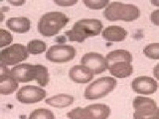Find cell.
<instances>
[{
	"label": "cell",
	"instance_id": "obj_1",
	"mask_svg": "<svg viewBox=\"0 0 159 119\" xmlns=\"http://www.w3.org/2000/svg\"><path fill=\"white\" fill-rule=\"evenodd\" d=\"M103 27L100 20L85 19L75 23L72 29L65 33L70 41L81 42L88 37L99 35Z\"/></svg>",
	"mask_w": 159,
	"mask_h": 119
},
{
	"label": "cell",
	"instance_id": "obj_2",
	"mask_svg": "<svg viewBox=\"0 0 159 119\" xmlns=\"http://www.w3.org/2000/svg\"><path fill=\"white\" fill-rule=\"evenodd\" d=\"M70 19L64 13L52 11L43 15L38 23V30L46 37L54 36L65 27Z\"/></svg>",
	"mask_w": 159,
	"mask_h": 119
},
{
	"label": "cell",
	"instance_id": "obj_3",
	"mask_svg": "<svg viewBox=\"0 0 159 119\" xmlns=\"http://www.w3.org/2000/svg\"><path fill=\"white\" fill-rule=\"evenodd\" d=\"M103 16L111 22L119 20L133 21L140 16V10L137 6L119 2L111 3L103 11Z\"/></svg>",
	"mask_w": 159,
	"mask_h": 119
},
{
	"label": "cell",
	"instance_id": "obj_4",
	"mask_svg": "<svg viewBox=\"0 0 159 119\" xmlns=\"http://www.w3.org/2000/svg\"><path fill=\"white\" fill-rule=\"evenodd\" d=\"M111 113L109 106L102 103L87 105L84 108L77 107L66 114L70 119H107Z\"/></svg>",
	"mask_w": 159,
	"mask_h": 119
},
{
	"label": "cell",
	"instance_id": "obj_5",
	"mask_svg": "<svg viewBox=\"0 0 159 119\" xmlns=\"http://www.w3.org/2000/svg\"><path fill=\"white\" fill-rule=\"evenodd\" d=\"M117 84L116 79L113 77L108 76L100 77L87 86L84 96L89 100L103 98L113 90Z\"/></svg>",
	"mask_w": 159,
	"mask_h": 119
},
{
	"label": "cell",
	"instance_id": "obj_6",
	"mask_svg": "<svg viewBox=\"0 0 159 119\" xmlns=\"http://www.w3.org/2000/svg\"><path fill=\"white\" fill-rule=\"evenodd\" d=\"M135 112L134 119H155L159 117V108L153 99L138 96L133 102Z\"/></svg>",
	"mask_w": 159,
	"mask_h": 119
},
{
	"label": "cell",
	"instance_id": "obj_7",
	"mask_svg": "<svg viewBox=\"0 0 159 119\" xmlns=\"http://www.w3.org/2000/svg\"><path fill=\"white\" fill-rule=\"evenodd\" d=\"M29 57L25 46L14 44L2 50L0 54V61L5 65H13L25 60Z\"/></svg>",
	"mask_w": 159,
	"mask_h": 119
},
{
	"label": "cell",
	"instance_id": "obj_8",
	"mask_svg": "<svg viewBox=\"0 0 159 119\" xmlns=\"http://www.w3.org/2000/svg\"><path fill=\"white\" fill-rule=\"evenodd\" d=\"M77 51L69 45L58 44L52 46L46 54V59L53 63H66L74 58Z\"/></svg>",
	"mask_w": 159,
	"mask_h": 119
},
{
	"label": "cell",
	"instance_id": "obj_9",
	"mask_svg": "<svg viewBox=\"0 0 159 119\" xmlns=\"http://www.w3.org/2000/svg\"><path fill=\"white\" fill-rule=\"evenodd\" d=\"M47 92L41 87L34 85L23 86L16 94V98L19 102L31 104L40 102L47 96Z\"/></svg>",
	"mask_w": 159,
	"mask_h": 119
},
{
	"label": "cell",
	"instance_id": "obj_10",
	"mask_svg": "<svg viewBox=\"0 0 159 119\" xmlns=\"http://www.w3.org/2000/svg\"><path fill=\"white\" fill-rule=\"evenodd\" d=\"M80 64L88 68L93 75L101 73L107 69L103 55L94 52L84 55L80 60Z\"/></svg>",
	"mask_w": 159,
	"mask_h": 119
},
{
	"label": "cell",
	"instance_id": "obj_11",
	"mask_svg": "<svg viewBox=\"0 0 159 119\" xmlns=\"http://www.w3.org/2000/svg\"><path fill=\"white\" fill-rule=\"evenodd\" d=\"M10 75L19 82H30L36 80L37 67L30 64H21L11 69Z\"/></svg>",
	"mask_w": 159,
	"mask_h": 119
},
{
	"label": "cell",
	"instance_id": "obj_12",
	"mask_svg": "<svg viewBox=\"0 0 159 119\" xmlns=\"http://www.w3.org/2000/svg\"><path fill=\"white\" fill-rule=\"evenodd\" d=\"M132 88L137 93L149 95L154 93L158 88L157 81L152 77L147 76H140L133 80Z\"/></svg>",
	"mask_w": 159,
	"mask_h": 119
},
{
	"label": "cell",
	"instance_id": "obj_13",
	"mask_svg": "<svg viewBox=\"0 0 159 119\" xmlns=\"http://www.w3.org/2000/svg\"><path fill=\"white\" fill-rule=\"evenodd\" d=\"M107 69L112 76L119 78L129 77L133 73V66L131 63L125 60H118L108 65Z\"/></svg>",
	"mask_w": 159,
	"mask_h": 119
},
{
	"label": "cell",
	"instance_id": "obj_14",
	"mask_svg": "<svg viewBox=\"0 0 159 119\" xmlns=\"http://www.w3.org/2000/svg\"><path fill=\"white\" fill-rule=\"evenodd\" d=\"M69 76L71 80L80 83H88L94 78V75L88 68L82 65L74 66L70 69Z\"/></svg>",
	"mask_w": 159,
	"mask_h": 119
},
{
	"label": "cell",
	"instance_id": "obj_15",
	"mask_svg": "<svg viewBox=\"0 0 159 119\" xmlns=\"http://www.w3.org/2000/svg\"><path fill=\"white\" fill-rule=\"evenodd\" d=\"M128 33L120 26H111L106 28L102 33V37L109 42H121L125 39Z\"/></svg>",
	"mask_w": 159,
	"mask_h": 119
},
{
	"label": "cell",
	"instance_id": "obj_16",
	"mask_svg": "<svg viewBox=\"0 0 159 119\" xmlns=\"http://www.w3.org/2000/svg\"><path fill=\"white\" fill-rule=\"evenodd\" d=\"M30 20L25 17H12L6 21V26L11 31L25 33L30 29Z\"/></svg>",
	"mask_w": 159,
	"mask_h": 119
},
{
	"label": "cell",
	"instance_id": "obj_17",
	"mask_svg": "<svg viewBox=\"0 0 159 119\" xmlns=\"http://www.w3.org/2000/svg\"><path fill=\"white\" fill-rule=\"evenodd\" d=\"M19 86V82L10 74L0 75V93L8 95L13 93Z\"/></svg>",
	"mask_w": 159,
	"mask_h": 119
},
{
	"label": "cell",
	"instance_id": "obj_18",
	"mask_svg": "<svg viewBox=\"0 0 159 119\" xmlns=\"http://www.w3.org/2000/svg\"><path fill=\"white\" fill-rule=\"evenodd\" d=\"M74 100V98L73 96L61 94L46 99L45 102L47 104L54 107L64 108L73 104Z\"/></svg>",
	"mask_w": 159,
	"mask_h": 119
},
{
	"label": "cell",
	"instance_id": "obj_19",
	"mask_svg": "<svg viewBox=\"0 0 159 119\" xmlns=\"http://www.w3.org/2000/svg\"><path fill=\"white\" fill-rule=\"evenodd\" d=\"M106 67L112 63L117 60H123L132 62V55L130 52L126 50H117L110 52L106 57Z\"/></svg>",
	"mask_w": 159,
	"mask_h": 119
},
{
	"label": "cell",
	"instance_id": "obj_20",
	"mask_svg": "<svg viewBox=\"0 0 159 119\" xmlns=\"http://www.w3.org/2000/svg\"><path fill=\"white\" fill-rule=\"evenodd\" d=\"M46 43L40 40H33L28 43L27 49L29 54L36 55L42 54L47 49Z\"/></svg>",
	"mask_w": 159,
	"mask_h": 119
},
{
	"label": "cell",
	"instance_id": "obj_21",
	"mask_svg": "<svg viewBox=\"0 0 159 119\" xmlns=\"http://www.w3.org/2000/svg\"><path fill=\"white\" fill-rule=\"evenodd\" d=\"M28 119H55V116L53 112L50 109L40 108L32 111Z\"/></svg>",
	"mask_w": 159,
	"mask_h": 119
},
{
	"label": "cell",
	"instance_id": "obj_22",
	"mask_svg": "<svg viewBox=\"0 0 159 119\" xmlns=\"http://www.w3.org/2000/svg\"><path fill=\"white\" fill-rule=\"evenodd\" d=\"M36 66L37 67L36 80L41 86H46L48 85L50 80L48 69L41 64H36Z\"/></svg>",
	"mask_w": 159,
	"mask_h": 119
},
{
	"label": "cell",
	"instance_id": "obj_23",
	"mask_svg": "<svg viewBox=\"0 0 159 119\" xmlns=\"http://www.w3.org/2000/svg\"><path fill=\"white\" fill-rule=\"evenodd\" d=\"M146 57L153 60H159V43H151L147 45L143 50Z\"/></svg>",
	"mask_w": 159,
	"mask_h": 119
},
{
	"label": "cell",
	"instance_id": "obj_24",
	"mask_svg": "<svg viewBox=\"0 0 159 119\" xmlns=\"http://www.w3.org/2000/svg\"><path fill=\"white\" fill-rule=\"evenodd\" d=\"M87 7L89 9H94V10H98L101 9L107 6L109 1L107 0H101V1H87L84 0L83 1Z\"/></svg>",
	"mask_w": 159,
	"mask_h": 119
},
{
	"label": "cell",
	"instance_id": "obj_25",
	"mask_svg": "<svg viewBox=\"0 0 159 119\" xmlns=\"http://www.w3.org/2000/svg\"><path fill=\"white\" fill-rule=\"evenodd\" d=\"M0 34H1V44H0L1 48L9 45L13 41V37L9 31L1 29H0Z\"/></svg>",
	"mask_w": 159,
	"mask_h": 119
},
{
	"label": "cell",
	"instance_id": "obj_26",
	"mask_svg": "<svg viewBox=\"0 0 159 119\" xmlns=\"http://www.w3.org/2000/svg\"><path fill=\"white\" fill-rule=\"evenodd\" d=\"M150 20L154 24L159 26V9L154 10L152 12Z\"/></svg>",
	"mask_w": 159,
	"mask_h": 119
},
{
	"label": "cell",
	"instance_id": "obj_27",
	"mask_svg": "<svg viewBox=\"0 0 159 119\" xmlns=\"http://www.w3.org/2000/svg\"><path fill=\"white\" fill-rule=\"evenodd\" d=\"M54 2L59 6H69L76 4L77 1H54Z\"/></svg>",
	"mask_w": 159,
	"mask_h": 119
},
{
	"label": "cell",
	"instance_id": "obj_28",
	"mask_svg": "<svg viewBox=\"0 0 159 119\" xmlns=\"http://www.w3.org/2000/svg\"><path fill=\"white\" fill-rule=\"evenodd\" d=\"M153 74L154 77L159 80V63L154 67Z\"/></svg>",
	"mask_w": 159,
	"mask_h": 119
},
{
	"label": "cell",
	"instance_id": "obj_29",
	"mask_svg": "<svg viewBox=\"0 0 159 119\" xmlns=\"http://www.w3.org/2000/svg\"><path fill=\"white\" fill-rule=\"evenodd\" d=\"M8 2L15 6H20L25 2V1H8Z\"/></svg>",
	"mask_w": 159,
	"mask_h": 119
},
{
	"label": "cell",
	"instance_id": "obj_30",
	"mask_svg": "<svg viewBox=\"0 0 159 119\" xmlns=\"http://www.w3.org/2000/svg\"><path fill=\"white\" fill-rule=\"evenodd\" d=\"M151 2L152 4L154 6L159 7V1H157V0L151 1Z\"/></svg>",
	"mask_w": 159,
	"mask_h": 119
},
{
	"label": "cell",
	"instance_id": "obj_31",
	"mask_svg": "<svg viewBox=\"0 0 159 119\" xmlns=\"http://www.w3.org/2000/svg\"><path fill=\"white\" fill-rule=\"evenodd\" d=\"M155 119H159V117H157Z\"/></svg>",
	"mask_w": 159,
	"mask_h": 119
}]
</instances>
